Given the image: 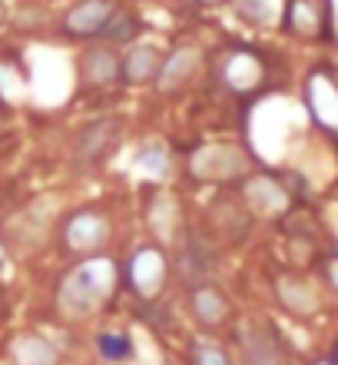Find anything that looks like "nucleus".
I'll return each mask as SVG.
<instances>
[{
    "instance_id": "20e7f679",
    "label": "nucleus",
    "mask_w": 338,
    "mask_h": 365,
    "mask_svg": "<svg viewBox=\"0 0 338 365\" xmlns=\"http://www.w3.org/2000/svg\"><path fill=\"white\" fill-rule=\"evenodd\" d=\"M242 356H245V365H285V352H282L279 339L262 322L242 326Z\"/></svg>"
},
{
    "instance_id": "a211bd4d",
    "label": "nucleus",
    "mask_w": 338,
    "mask_h": 365,
    "mask_svg": "<svg viewBox=\"0 0 338 365\" xmlns=\"http://www.w3.org/2000/svg\"><path fill=\"white\" fill-rule=\"evenodd\" d=\"M176 222H179L176 200L173 196H156L153 206H149V226H153V232L163 242H169L173 240V232H176Z\"/></svg>"
},
{
    "instance_id": "f257e3e1",
    "label": "nucleus",
    "mask_w": 338,
    "mask_h": 365,
    "mask_svg": "<svg viewBox=\"0 0 338 365\" xmlns=\"http://www.w3.org/2000/svg\"><path fill=\"white\" fill-rule=\"evenodd\" d=\"M116 282V269L110 259H87L83 266L70 272L60 286V309L70 319L93 316L103 302L110 299Z\"/></svg>"
},
{
    "instance_id": "0eeeda50",
    "label": "nucleus",
    "mask_w": 338,
    "mask_h": 365,
    "mask_svg": "<svg viewBox=\"0 0 338 365\" xmlns=\"http://www.w3.org/2000/svg\"><path fill=\"white\" fill-rule=\"evenodd\" d=\"M245 202L259 216H282V212L289 210V192L282 190L272 176H255L245 186Z\"/></svg>"
},
{
    "instance_id": "6ab92c4d",
    "label": "nucleus",
    "mask_w": 338,
    "mask_h": 365,
    "mask_svg": "<svg viewBox=\"0 0 338 365\" xmlns=\"http://www.w3.org/2000/svg\"><path fill=\"white\" fill-rule=\"evenodd\" d=\"M83 73L90 83H113L120 77V60L110 50H90L83 60Z\"/></svg>"
},
{
    "instance_id": "412c9836",
    "label": "nucleus",
    "mask_w": 338,
    "mask_h": 365,
    "mask_svg": "<svg viewBox=\"0 0 338 365\" xmlns=\"http://www.w3.org/2000/svg\"><path fill=\"white\" fill-rule=\"evenodd\" d=\"M97 346H100V356L110 359V362H123V359L133 356V342L126 336H113V332H103L97 339Z\"/></svg>"
},
{
    "instance_id": "7ed1b4c3",
    "label": "nucleus",
    "mask_w": 338,
    "mask_h": 365,
    "mask_svg": "<svg viewBox=\"0 0 338 365\" xmlns=\"http://www.w3.org/2000/svg\"><path fill=\"white\" fill-rule=\"evenodd\" d=\"M305 103H309L312 120L329 130L332 136H338V83L329 73H312L305 83Z\"/></svg>"
},
{
    "instance_id": "ddd939ff",
    "label": "nucleus",
    "mask_w": 338,
    "mask_h": 365,
    "mask_svg": "<svg viewBox=\"0 0 338 365\" xmlns=\"http://www.w3.org/2000/svg\"><path fill=\"white\" fill-rule=\"evenodd\" d=\"M285 20H289V27L295 30V34L315 37V34H322V27H325V4H319V0H292Z\"/></svg>"
},
{
    "instance_id": "9b49d317",
    "label": "nucleus",
    "mask_w": 338,
    "mask_h": 365,
    "mask_svg": "<svg viewBox=\"0 0 338 365\" xmlns=\"http://www.w3.org/2000/svg\"><path fill=\"white\" fill-rule=\"evenodd\" d=\"M275 292H279L282 306L289 309V312H295V316H312V312L319 309V292H315V286L299 276H282L279 282H275Z\"/></svg>"
},
{
    "instance_id": "f3484780",
    "label": "nucleus",
    "mask_w": 338,
    "mask_h": 365,
    "mask_svg": "<svg viewBox=\"0 0 338 365\" xmlns=\"http://www.w3.org/2000/svg\"><path fill=\"white\" fill-rule=\"evenodd\" d=\"M14 359L17 365H57V352L40 336H20L14 339Z\"/></svg>"
},
{
    "instance_id": "dca6fc26",
    "label": "nucleus",
    "mask_w": 338,
    "mask_h": 365,
    "mask_svg": "<svg viewBox=\"0 0 338 365\" xmlns=\"http://www.w3.org/2000/svg\"><path fill=\"white\" fill-rule=\"evenodd\" d=\"M232 10H236V17L252 24V27H272L282 14V0H236Z\"/></svg>"
},
{
    "instance_id": "9d476101",
    "label": "nucleus",
    "mask_w": 338,
    "mask_h": 365,
    "mask_svg": "<svg viewBox=\"0 0 338 365\" xmlns=\"http://www.w3.org/2000/svg\"><path fill=\"white\" fill-rule=\"evenodd\" d=\"M110 17H113V0H83L67 14V30L77 37H90L107 27Z\"/></svg>"
},
{
    "instance_id": "f03ea898",
    "label": "nucleus",
    "mask_w": 338,
    "mask_h": 365,
    "mask_svg": "<svg viewBox=\"0 0 338 365\" xmlns=\"http://www.w3.org/2000/svg\"><path fill=\"white\" fill-rule=\"evenodd\" d=\"M249 153L242 146H232V143H209V146H199L189 160V173L196 180H206V182H223V180H236V176H245L249 173Z\"/></svg>"
},
{
    "instance_id": "5701e85b",
    "label": "nucleus",
    "mask_w": 338,
    "mask_h": 365,
    "mask_svg": "<svg viewBox=\"0 0 338 365\" xmlns=\"http://www.w3.org/2000/svg\"><path fill=\"white\" fill-rule=\"evenodd\" d=\"M325 272H329V279H332V286L338 289V256L335 259H329V266H325Z\"/></svg>"
},
{
    "instance_id": "1a4fd4ad",
    "label": "nucleus",
    "mask_w": 338,
    "mask_h": 365,
    "mask_svg": "<svg viewBox=\"0 0 338 365\" xmlns=\"http://www.w3.org/2000/svg\"><path fill=\"white\" fill-rule=\"evenodd\" d=\"M120 130H123V123H120L116 116H103V120H97V123H90L77 140V156L83 160V163H93L97 156L107 153L110 143H116Z\"/></svg>"
},
{
    "instance_id": "a878e982",
    "label": "nucleus",
    "mask_w": 338,
    "mask_h": 365,
    "mask_svg": "<svg viewBox=\"0 0 338 365\" xmlns=\"http://www.w3.org/2000/svg\"><path fill=\"white\" fill-rule=\"evenodd\" d=\"M319 365H329V362H319Z\"/></svg>"
},
{
    "instance_id": "423d86ee",
    "label": "nucleus",
    "mask_w": 338,
    "mask_h": 365,
    "mask_svg": "<svg viewBox=\"0 0 338 365\" xmlns=\"http://www.w3.org/2000/svg\"><path fill=\"white\" fill-rule=\"evenodd\" d=\"M130 282L143 299H153L166 282V256L159 250H139L130 259Z\"/></svg>"
},
{
    "instance_id": "aec40b11",
    "label": "nucleus",
    "mask_w": 338,
    "mask_h": 365,
    "mask_svg": "<svg viewBox=\"0 0 338 365\" xmlns=\"http://www.w3.org/2000/svg\"><path fill=\"white\" fill-rule=\"evenodd\" d=\"M136 173H143V176H153V180H163L166 173H169V156H166L163 146H143L139 153H136Z\"/></svg>"
},
{
    "instance_id": "39448f33",
    "label": "nucleus",
    "mask_w": 338,
    "mask_h": 365,
    "mask_svg": "<svg viewBox=\"0 0 338 365\" xmlns=\"http://www.w3.org/2000/svg\"><path fill=\"white\" fill-rule=\"evenodd\" d=\"M110 240V222L100 216V212H77L73 220L67 222V246L73 252H97L103 242Z\"/></svg>"
},
{
    "instance_id": "2eb2a0df",
    "label": "nucleus",
    "mask_w": 338,
    "mask_h": 365,
    "mask_svg": "<svg viewBox=\"0 0 338 365\" xmlns=\"http://www.w3.org/2000/svg\"><path fill=\"white\" fill-rule=\"evenodd\" d=\"M193 312L199 316V322H206V326H219V322L229 316V302L223 299L219 289L203 286L193 292Z\"/></svg>"
},
{
    "instance_id": "b1692460",
    "label": "nucleus",
    "mask_w": 338,
    "mask_h": 365,
    "mask_svg": "<svg viewBox=\"0 0 338 365\" xmlns=\"http://www.w3.org/2000/svg\"><path fill=\"white\" fill-rule=\"evenodd\" d=\"M199 4H216V0H199Z\"/></svg>"
},
{
    "instance_id": "4468645a",
    "label": "nucleus",
    "mask_w": 338,
    "mask_h": 365,
    "mask_svg": "<svg viewBox=\"0 0 338 365\" xmlns=\"http://www.w3.org/2000/svg\"><path fill=\"white\" fill-rule=\"evenodd\" d=\"M196 63H199V53H196V50H189V47H186V50H176L173 57H166L163 67H159V87H163V90L179 87L183 80L193 77Z\"/></svg>"
},
{
    "instance_id": "393cba45",
    "label": "nucleus",
    "mask_w": 338,
    "mask_h": 365,
    "mask_svg": "<svg viewBox=\"0 0 338 365\" xmlns=\"http://www.w3.org/2000/svg\"><path fill=\"white\" fill-rule=\"evenodd\" d=\"M0 20H4V10H0Z\"/></svg>"
},
{
    "instance_id": "6e6552de",
    "label": "nucleus",
    "mask_w": 338,
    "mask_h": 365,
    "mask_svg": "<svg viewBox=\"0 0 338 365\" xmlns=\"http://www.w3.org/2000/svg\"><path fill=\"white\" fill-rule=\"evenodd\" d=\"M262 77H265L262 60L255 57V53H249V50L232 53V57L226 60V67H223V80L229 83V90H236V93H249V90H255L262 83Z\"/></svg>"
},
{
    "instance_id": "4be33fe9",
    "label": "nucleus",
    "mask_w": 338,
    "mask_h": 365,
    "mask_svg": "<svg viewBox=\"0 0 338 365\" xmlns=\"http://www.w3.org/2000/svg\"><path fill=\"white\" fill-rule=\"evenodd\" d=\"M196 365H229V359H226V352L219 346H213V342H199V346H196Z\"/></svg>"
},
{
    "instance_id": "bb28decb",
    "label": "nucleus",
    "mask_w": 338,
    "mask_h": 365,
    "mask_svg": "<svg viewBox=\"0 0 338 365\" xmlns=\"http://www.w3.org/2000/svg\"><path fill=\"white\" fill-rule=\"evenodd\" d=\"M0 256H4V250H0Z\"/></svg>"
},
{
    "instance_id": "f8f14e48",
    "label": "nucleus",
    "mask_w": 338,
    "mask_h": 365,
    "mask_svg": "<svg viewBox=\"0 0 338 365\" xmlns=\"http://www.w3.org/2000/svg\"><path fill=\"white\" fill-rule=\"evenodd\" d=\"M159 67H163V57L156 47H133L120 63V73L130 83H149L159 73Z\"/></svg>"
}]
</instances>
